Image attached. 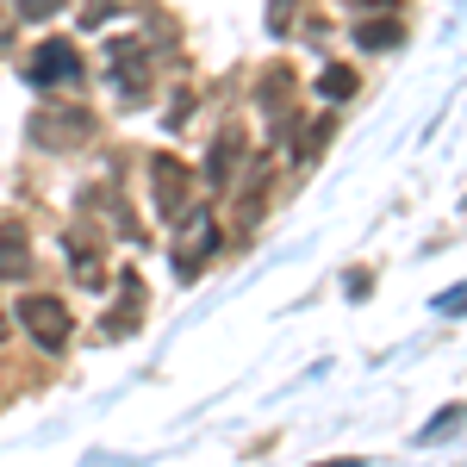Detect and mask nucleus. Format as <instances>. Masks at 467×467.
<instances>
[{
  "instance_id": "obj_4",
  "label": "nucleus",
  "mask_w": 467,
  "mask_h": 467,
  "mask_svg": "<svg viewBox=\"0 0 467 467\" xmlns=\"http://www.w3.org/2000/svg\"><path fill=\"white\" fill-rule=\"evenodd\" d=\"M94 131V119L81 107H57V112H44L37 119V144H50V150H63V144H81Z\"/></svg>"
},
{
  "instance_id": "obj_1",
  "label": "nucleus",
  "mask_w": 467,
  "mask_h": 467,
  "mask_svg": "<svg viewBox=\"0 0 467 467\" xmlns=\"http://www.w3.org/2000/svg\"><path fill=\"white\" fill-rule=\"evenodd\" d=\"M150 187H156V213H162V218H181L187 187H193V169H187V162H175V156H150Z\"/></svg>"
},
{
  "instance_id": "obj_3",
  "label": "nucleus",
  "mask_w": 467,
  "mask_h": 467,
  "mask_svg": "<svg viewBox=\"0 0 467 467\" xmlns=\"http://www.w3.org/2000/svg\"><path fill=\"white\" fill-rule=\"evenodd\" d=\"M32 81H44V88H63V81H81V57H75V44H63V37H50L44 50L32 57Z\"/></svg>"
},
{
  "instance_id": "obj_8",
  "label": "nucleus",
  "mask_w": 467,
  "mask_h": 467,
  "mask_svg": "<svg viewBox=\"0 0 467 467\" xmlns=\"http://www.w3.org/2000/svg\"><path fill=\"white\" fill-rule=\"evenodd\" d=\"M318 88H324V100H349V94H356V75L349 69H324Z\"/></svg>"
},
{
  "instance_id": "obj_2",
  "label": "nucleus",
  "mask_w": 467,
  "mask_h": 467,
  "mask_svg": "<svg viewBox=\"0 0 467 467\" xmlns=\"http://www.w3.org/2000/svg\"><path fill=\"white\" fill-rule=\"evenodd\" d=\"M19 318H26V330H32L44 349H63V343H69V312H63V299H44V293H32V299L19 306Z\"/></svg>"
},
{
  "instance_id": "obj_5",
  "label": "nucleus",
  "mask_w": 467,
  "mask_h": 467,
  "mask_svg": "<svg viewBox=\"0 0 467 467\" xmlns=\"http://www.w3.org/2000/svg\"><path fill=\"white\" fill-rule=\"evenodd\" d=\"M32 268V244H26V224L19 218H0V275L19 281Z\"/></svg>"
},
{
  "instance_id": "obj_10",
  "label": "nucleus",
  "mask_w": 467,
  "mask_h": 467,
  "mask_svg": "<svg viewBox=\"0 0 467 467\" xmlns=\"http://www.w3.org/2000/svg\"><path fill=\"white\" fill-rule=\"evenodd\" d=\"M0 337H6V306H0Z\"/></svg>"
},
{
  "instance_id": "obj_6",
  "label": "nucleus",
  "mask_w": 467,
  "mask_h": 467,
  "mask_svg": "<svg viewBox=\"0 0 467 467\" xmlns=\"http://www.w3.org/2000/svg\"><path fill=\"white\" fill-rule=\"evenodd\" d=\"M213 244H218L213 218H200V224H193V231H187V237H181V250H175V262H181V275H193V268H200V255L213 250Z\"/></svg>"
},
{
  "instance_id": "obj_7",
  "label": "nucleus",
  "mask_w": 467,
  "mask_h": 467,
  "mask_svg": "<svg viewBox=\"0 0 467 467\" xmlns=\"http://www.w3.org/2000/svg\"><path fill=\"white\" fill-rule=\"evenodd\" d=\"M356 44H361V50H387V44H399V19H374V26H361Z\"/></svg>"
},
{
  "instance_id": "obj_9",
  "label": "nucleus",
  "mask_w": 467,
  "mask_h": 467,
  "mask_svg": "<svg viewBox=\"0 0 467 467\" xmlns=\"http://www.w3.org/2000/svg\"><path fill=\"white\" fill-rule=\"evenodd\" d=\"M57 6H63V0H19V13H26V19H50Z\"/></svg>"
},
{
  "instance_id": "obj_11",
  "label": "nucleus",
  "mask_w": 467,
  "mask_h": 467,
  "mask_svg": "<svg viewBox=\"0 0 467 467\" xmlns=\"http://www.w3.org/2000/svg\"><path fill=\"white\" fill-rule=\"evenodd\" d=\"M356 6H374V0H356ZM387 6H393V0H387Z\"/></svg>"
}]
</instances>
